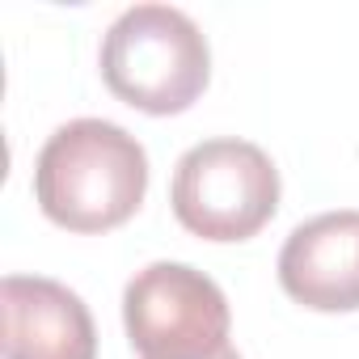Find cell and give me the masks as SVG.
<instances>
[{
  "mask_svg": "<svg viewBox=\"0 0 359 359\" xmlns=\"http://www.w3.org/2000/svg\"><path fill=\"white\" fill-rule=\"evenodd\" d=\"M5 359H97V330L85 300L43 275L0 283Z\"/></svg>",
  "mask_w": 359,
  "mask_h": 359,
  "instance_id": "8992f818",
  "label": "cell"
},
{
  "mask_svg": "<svg viewBox=\"0 0 359 359\" xmlns=\"http://www.w3.org/2000/svg\"><path fill=\"white\" fill-rule=\"evenodd\" d=\"M212 359H241V355H237L233 346H224V351H220V355H212Z\"/></svg>",
  "mask_w": 359,
  "mask_h": 359,
  "instance_id": "52a82bcc",
  "label": "cell"
},
{
  "mask_svg": "<svg viewBox=\"0 0 359 359\" xmlns=\"http://www.w3.org/2000/svg\"><path fill=\"white\" fill-rule=\"evenodd\" d=\"M102 81L144 114H182L212 81V51L191 13L131 5L102 39Z\"/></svg>",
  "mask_w": 359,
  "mask_h": 359,
  "instance_id": "7a4b0ae2",
  "label": "cell"
},
{
  "mask_svg": "<svg viewBox=\"0 0 359 359\" xmlns=\"http://www.w3.org/2000/svg\"><path fill=\"white\" fill-rule=\"evenodd\" d=\"M283 292L313 313L359 309V212H325L292 229L279 250Z\"/></svg>",
  "mask_w": 359,
  "mask_h": 359,
  "instance_id": "5b68a950",
  "label": "cell"
},
{
  "mask_svg": "<svg viewBox=\"0 0 359 359\" xmlns=\"http://www.w3.org/2000/svg\"><path fill=\"white\" fill-rule=\"evenodd\" d=\"M123 325L140 359H212L229 346L220 283L187 262H148L123 292Z\"/></svg>",
  "mask_w": 359,
  "mask_h": 359,
  "instance_id": "277c9868",
  "label": "cell"
},
{
  "mask_svg": "<svg viewBox=\"0 0 359 359\" xmlns=\"http://www.w3.org/2000/svg\"><path fill=\"white\" fill-rule=\"evenodd\" d=\"M169 203L203 241H250L279 212V169L250 140H203L173 165Z\"/></svg>",
  "mask_w": 359,
  "mask_h": 359,
  "instance_id": "3957f363",
  "label": "cell"
},
{
  "mask_svg": "<svg viewBox=\"0 0 359 359\" xmlns=\"http://www.w3.org/2000/svg\"><path fill=\"white\" fill-rule=\"evenodd\" d=\"M148 191L144 144L110 118H72L51 131L34 161V199L68 233L127 224Z\"/></svg>",
  "mask_w": 359,
  "mask_h": 359,
  "instance_id": "6da1fadb",
  "label": "cell"
}]
</instances>
